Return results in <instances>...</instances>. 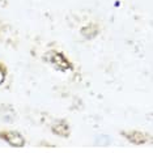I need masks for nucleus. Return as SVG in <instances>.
<instances>
[{
    "mask_svg": "<svg viewBox=\"0 0 153 153\" xmlns=\"http://www.w3.org/2000/svg\"><path fill=\"white\" fill-rule=\"evenodd\" d=\"M43 60L46 62V63L51 64L56 71H60V72L74 71V68H75L72 62L69 60L62 51L55 50V48L48 50L47 53L43 55Z\"/></svg>",
    "mask_w": 153,
    "mask_h": 153,
    "instance_id": "nucleus-1",
    "label": "nucleus"
},
{
    "mask_svg": "<svg viewBox=\"0 0 153 153\" xmlns=\"http://www.w3.org/2000/svg\"><path fill=\"white\" fill-rule=\"evenodd\" d=\"M7 76H8V68L3 62H0V85L5 81Z\"/></svg>",
    "mask_w": 153,
    "mask_h": 153,
    "instance_id": "nucleus-6",
    "label": "nucleus"
},
{
    "mask_svg": "<svg viewBox=\"0 0 153 153\" xmlns=\"http://www.w3.org/2000/svg\"><path fill=\"white\" fill-rule=\"evenodd\" d=\"M101 32V27L98 24H94V22H90V24H86L80 29V34L81 37H84L86 41H90V39H94V38L98 36Z\"/></svg>",
    "mask_w": 153,
    "mask_h": 153,
    "instance_id": "nucleus-5",
    "label": "nucleus"
},
{
    "mask_svg": "<svg viewBox=\"0 0 153 153\" xmlns=\"http://www.w3.org/2000/svg\"><path fill=\"white\" fill-rule=\"evenodd\" d=\"M51 132L56 136H60L63 139H68L71 136V127L67 119H56L51 124Z\"/></svg>",
    "mask_w": 153,
    "mask_h": 153,
    "instance_id": "nucleus-4",
    "label": "nucleus"
},
{
    "mask_svg": "<svg viewBox=\"0 0 153 153\" xmlns=\"http://www.w3.org/2000/svg\"><path fill=\"white\" fill-rule=\"evenodd\" d=\"M0 139L5 141L12 148H24L25 147V137L19 131L13 130H0Z\"/></svg>",
    "mask_w": 153,
    "mask_h": 153,
    "instance_id": "nucleus-2",
    "label": "nucleus"
},
{
    "mask_svg": "<svg viewBox=\"0 0 153 153\" xmlns=\"http://www.w3.org/2000/svg\"><path fill=\"white\" fill-rule=\"evenodd\" d=\"M120 135L123 137H126L131 144L135 145H143L147 144L151 140V135L147 132L137 131V130H131V131H120Z\"/></svg>",
    "mask_w": 153,
    "mask_h": 153,
    "instance_id": "nucleus-3",
    "label": "nucleus"
}]
</instances>
